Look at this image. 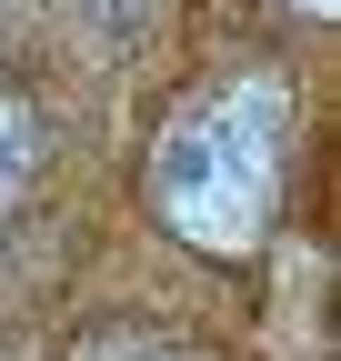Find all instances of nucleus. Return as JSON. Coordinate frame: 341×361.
Here are the masks:
<instances>
[{"mask_svg": "<svg viewBox=\"0 0 341 361\" xmlns=\"http://www.w3.org/2000/svg\"><path fill=\"white\" fill-rule=\"evenodd\" d=\"M281 161H291V90L281 80H221L191 90L151 141V211L211 261H241L281 211Z\"/></svg>", "mask_w": 341, "mask_h": 361, "instance_id": "1", "label": "nucleus"}, {"mask_svg": "<svg viewBox=\"0 0 341 361\" xmlns=\"http://www.w3.org/2000/svg\"><path fill=\"white\" fill-rule=\"evenodd\" d=\"M30 171H40V121L11 101V90H0V211L30 191Z\"/></svg>", "mask_w": 341, "mask_h": 361, "instance_id": "2", "label": "nucleus"}, {"mask_svg": "<svg viewBox=\"0 0 341 361\" xmlns=\"http://www.w3.org/2000/svg\"><path fill=\"white\" fill-rule=\"evenodd\" d=\"M80 361H191V351H170L161 331H91Z\"/></svg>", "mask_w": 341, "mask_h": 361, "instance_id": "3", "label": "nucleus"}]
</instances>
